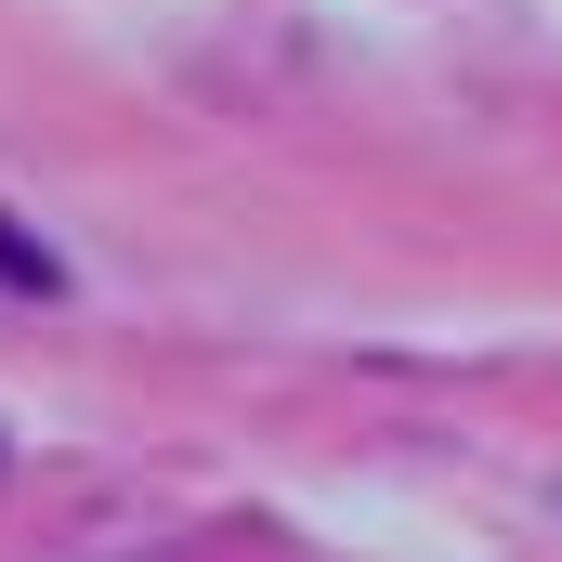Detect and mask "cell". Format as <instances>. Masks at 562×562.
Instances as JSON below:
<instances>
[{
	"instance_id": "6da1fadb",
	"label": "cell",
	"mask_w": 562,
	"mask_h": 562,
	"mask_svg": "<svg viewBox=\"0 0 562 562\" xmlns=\"http://www.w3.org/2000/svg\"><path fill=\"white\" fill-rule=\"evenodd\" d=\"M0 276H13V288H53V262H40V249H26V236L0 223Z\"/></svg>"
}]
</instances>
